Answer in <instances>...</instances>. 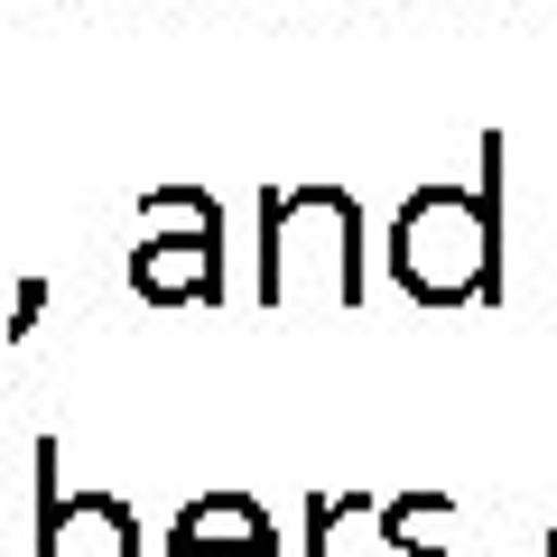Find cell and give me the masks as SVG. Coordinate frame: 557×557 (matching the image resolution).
<instances>
[{
    "mask_svg": "<svg viewBox=\"0 0 557 557\" xmlns=\"http://www.w3.org/2000/svg\"><path fill=\"white\" fill-rule=\"evenodd\" d=\"M38 557H149L121 493H65L57 437H38Z\"/></svg>",
    "mask_w": 557,
    "mask_h": 557,
    "instance_id": "obj_4",
    "label": "cell"
},
{
    "mask_svg": "<svg viewBox=\"0 0 557 557\" xmlns=\"http://www.w3.org/2000/svg\"><path fill=\"white\" fill-rule=\"evenodd\" d=\"M131 288L149 307H214L223 298V205L205 186H149L139 196Z\"/></svg>",
    "mask_w": 557,
    "mask_h": 557,
    "instance_id": "obj_3",
    "label": "cell"
},
{
    "mask_svg": "<svg viewBox=\"0 0 557 557\" xmlns=\"http://www.w3.org/2000/svg\"><path fill=\"white\" fill-rule=\"evenodd\" d=\"M502 168L511 139L483 131L474 186H418L391 214V278L418 307H502Z\"/></svg>",
    "mask_w": 557,
    "mask_h": 557,
    "instance_id": "obj_1",
    "label": "cell"
},
{
    "mask_svg": "<svg viewBox=\"0 0 557 557\" xmlns=\"http://www.w3.org/2000/svg\"><path fill=\"white\" fill-rule=\"evenodd\" d=\"M362 205L344 186H278L260 196V307H362Z\"/></svg>",
    "mask_w": 557,
    "mask_h": 557,
    "instance_id": "obj_2",
    "label": "cell"
},
{
    "mask_svg": "<svg viewBox=\"0 0 557 557\" xmlns=\"http://www.w3.org/2000/svg\"><path fill=\"white\" fill-rule=\"evenodd\" d=\"M362 557H456V548H409V539H381V520H372V548Z\"/></svg>",
    "mask_w": 557,
    "mask_h": 557,
    "instance_id": "obj_5",
    "label": "cell"
},
{
    "mask_svg": "<svg viewBox=\"0 0 557 557\" xmlns=\"http://www.w3.org/2000/svg\"><path fill=\"white\" fill-rule=\"evenodd\" d=\"M548 557H557V520H548Z\"/></svg>",
    "mask_w": 557,
    "mask_h": 557,
    "instance_id": "obj_7",
    "label": "cell"
},
{
    "mask_svg": "<svg viewBox=\"0 0 557 557\" xmlns=\"http://www.w3.org/2000/svg\"><path fill=\"white\" fill-rule=\"evenodd\" d=\"M168 557H278V539H251V548H168Z\"/></svg>",
    "mask_w": 557,
    "mask_h": 557,
    "instance_id": "obj_6",
    "label": "cell"
}]
</instances>
